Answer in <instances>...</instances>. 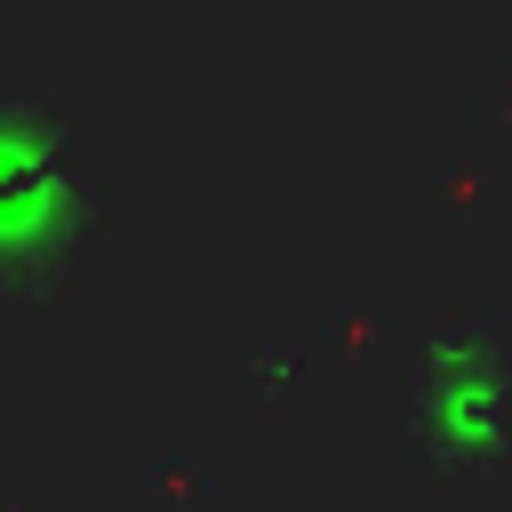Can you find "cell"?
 Returning a JSON list of instances; mask_svg holds the SVG:
<instances>
[{"label":"cell","mask_w":512,"mask_h":512,"mask_svg":"<svg viewBox=\"0 0 512 512\" xmlns=\"http://www.w3.org/2000/svg\"><path fill=\"white\" fill-rule=\"evenodd\" d=\"M80 208L88 200L56 120L0 104V296H32L72 264Z\"/></svg>","instance_id":"6da1fadb"}]
</instances>
